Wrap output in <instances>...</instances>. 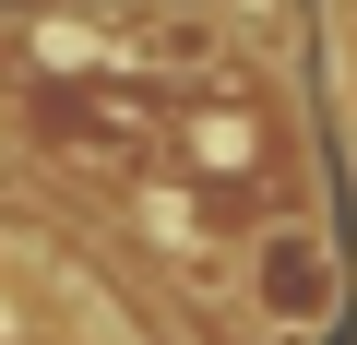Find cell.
Returning a JSON list of instances; mask_svg holds the SVG:
<instances>
[{
	"instance_id": "cell-1",
	"label": "cell",
	"mask_w": 357,
	"mask_h": 345,
	"mask_svg": "<svg viewBox=\"0 0 357 345\" xmlns=\"http://www.w3.org/2000/svg\"><path fill=\"white\" fill-rule=\"evenodd\" d=\"M250 309H262V333H286V345L333 333V309H345V262H333V238H321V227H274V238H250Z\"/></svg>"
}]
</instances>
